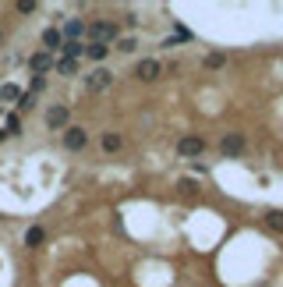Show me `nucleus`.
<instances>
[{"instance_id":"obj_5","label":"nucleus","mask_w":283,"mask_h":287,"mask_svg":"<svg viewBox=\"0 0 283 287\" xmlns=\"http://www.w3.org/2000/svg\"><path fill=\"white\" fill-rule=\"evenodd\" d=\"M219 152H223V156H241V152H244V135H241V132H227V135L219 139Z\"/></svg>"},{"instance_id":"obj_24","label":"nucleus","mask_w":283,"mask_h":287,"mask_svg":"<svg viewBox=\"0 0 283 287\" xmlns=\"http://www.w3.org/2000/svg\"><path fill=\"white\" fill-rule=\"evenodd\" d=\"M32 107H36V99H32V96L25 92V96H21V110H32Z\"/></svg>"},{"instance_id":"obj_20","label":"nucleus","mask_w":283,"mask_h":287,"mask_svg":"<svg viewBox=\"0 0 283 287\" xmlns=\"http://www.w3.org/2000/svg\"><path fill=\"white\" fill-rule=\"evenodd\" d=\"M4 124H7V135H18V132H21V117H18V114H7Z\"/></svg>"},{"instance_id":"obj_14","label":"nucleus","mask_w":283,"mask_h":287,"mask_svg":"<svg viewBox=\"0 0 283 287\" xmlns=\"http://www.w3.org/2000/svg\"><path fill=\"white\" fill-rule=\"evenodd\" d=\"M61 50H64V61H78V57L85 54V43H68V39H64Z\"/></svg>"},{"instance_id":"obj_22","label":"nucleus","mask_w":283,"mask_h":287,"mask_svg":"<svg viewBox=\"0 0 283 287\" xmlns=\"http://www.w3.org/2000/svg\"><path fill=\"white\" fill-rule=\"evenodd\" d=\"M43 89H46V78H39V74H36V78H32V92H29V96H36V92H43Z\"/></svg>"},{"instance_id":"obj_6","label":"nucleus","mask_w":283,"mask_h":287,"mask_svg":"<svg viewBox=\"0 0 283 287\" xmlns=\"http://www.w3.org/2000/svg\"><path fill=\"white\" fill-rule=\"evenodd\" d=\"M85 142H89V135H85V128H78V124H71V128H64V145H68L71 152H78V149H85Z\"/></svg>"},{"instance_id":"obj_3","label":"nucleus","mask_w":283,"mask_h":287,"mask_svg":"<svg viewBox=\"0 0 283 287\" xmlns=\"http://www.w3.org/2000/svg\"><path fill=\"white\" fill-rule=\"evenodd\" d=\"M110 85H114V74L106 71V68H96V71L85 74V89L89 92H106Z\"/></svg>"},{"instance_id":"obj_21","label":"nucleus","mask_w":283,"mask_h":287,"mask_svg":"<svg viewBox=\"0 0 283 287\" xmlns=\"http://www.w3.org/2000/svg\"><path fill=\"white\" fill-rule=\"evenodd\" d=\"M227 64V54H209L206 57V68H223Z\"/></svg>"},{"instance_id":"obj_19","label":"nucleus","mask_w":283,"mask_h":287,"mask_svg":"<svg viewBox=\"0 0 283 287\" xmlns=\"http://www.w3.org/2000/svg\"><path fill=\"white\" fill-rule=\"evenodd\" d=\"M53 68H57L61 74H68V78H71V74H78V61H64V57H61Z\"/></svg>"},{"instance_id":"obj_12","label":"nucleus","mask_w":283,"mask_h":287,"mask_svg":"<svg viewBox=\"0 0 283 287\" xmlns=\"http://www.w3.org/2000/svg\"><path fill=\"white\" fill-rule=\"evenodd\" d=\"M43 241H46V230H43V227H29V230H25V245H29V248H39Z\"/></svg>"},{"instance_id":"obj_10","label":"nucleus","mask_w":283,"mask_h":287,"mask_svg":"<svg viewBox=\"0 0 283 287\" xmlns=\"http://www.w3.org/2000/svg\"><path fill=\"white\" fill-rule=\"evenodd\" d=\"M43 46H46V54H50V50H61V46H64L61 29H46V32H43Z\"/></svg>"},{"instance_id":"obj_27","label":"nucleus","mask_w":283,"mask_h":287,"mask_svg":"<svg viewBox=\"0 0 283 287\" xmlns=\"http://www.w3.org/2000/svg\"><path fill=\"white\" fill-rule=\"evenodd\" d=\"M0 114H4V110H0Z\"/></svg>"},{"instance_id":"obj_13","label":"nucleus","mask_w":283,"mask_h":287,"mask_svg":"<svg viewBox=\"0 0 283 287\" xmlns=\"http://www.w3.org/2000/svg\"><path fill=\"white\" fill-rule=\"evenodd\" d=\"M266 227L276 230V234H283V210H269V213H266Z\"/></svg>"},{"instance_id":"obj_23","label":"nucleus","mask_w":283,"mask_h":287,"mask_svg":"<svg viewBox=\"0 0 283 287\" xmlns=\"http://www.w3.org/2000/svg\"><path fill=\"white\" fill-rule=\"evenodd\" d=\"M18 11H21V14H32V11H36V4H32V0H21V4H18Z\"/></svg>"},{"instance_id":"obj_9","label":"nucleus","mask_w":283,"mask_h":287,"mask_svg":"<svg viewBox=\"0 0 283 287\" xmlns=\"http://www.w3.org/2000/svg\"><path fill=\"white\" fill-rule=\"evenodd\" d=\"M68 43H81V36H85V21L81 18H71V21H64V32H61Z\"/></svg>"},{"instance_id":"obj_2","label":"nucleus","mask_w":283,"mask_h":287,"mask_svg":"<svg viewBox=\"0 0 283 287\" xmlns=\"http://www.w3.org/2000/svg\"><path fill=\"white\" fill-rule=\"evenodd\" d=\"M85 32L92 36V43H103V46H110V43L117 39V25H114V21H92Z\"/></svg>"},{"instance_id":"obj_17","label":"nucleus","mask_w":283,"mask_h":287,"mask_svg":"<svg viewBox=\"0 0 283 287\" xmlns=\"http://www.w3.org/2000/svg\"><path fill=\"white\" fill-rule=\"evenodd\" d=\"M177 188H181V195H199V181L195 177H181Z\"/></svg>"},{"instance_id":"obj_15","label":"nucleus","mask_w":283,"mask_h":287,"mask_svg":"<svg viewBox=\"0 0 283 287\" xmlns=\"http://www.w3.org/2000/svg\"><path fill=\"white\" fill-rule=\"evenodd\" d=\"M121 145H124V139H121L117 132H106V135H103V149H106V152H117Z\"/></svg>"},{"instance_id":"obj_7","label":"nucleus","mask_w":283,"mask_h":287,"mask_svg":"<svg viewBox=\"0 0 283 287\" xmlns=\"http://www.w3.org/2000/svg\"><path fill=\"white\" fill-rule=\"evenodd\" d=\"M68 107H50V110H46V128H53V132H57V128H68Z\"/></svg>"},{"instance_id":"obj_26","label":"nucleus","mask_w":283,"mask_h":287,"mask_svg":"<svg viewBox=\"0 0 283 287\" xmlns=\"http://www.w3.org/2000/svg\"><path fill=\"white\" fill-rule=\"evenodd\" d=\"M0 43H4V32H0Z\"/></svg>"},{"instance_id":"obj_25","label":"nucleus","mask_w":283,"mask_h":287,"mask_svg":"<svg viewBox=\"0 0 283 287\" xmlns=\"http://www.w3.org/2000/svg\"><path fill=\"white\" fill-rule=\"evenodd\" d=\"M4 135H7V132H0V139H4Z\"/></svg>"},{"instance_id":"obj_16","label":"nucleus","mask_w":283,"mask_h":287,"mask_svg":"<svg viewBox=\"0 0 283 287\" xmlns=\"http://www.w3.org/2000/svg\"><path fill=\"white\" fill-rule=\"evenodd\" d=\"M21 96H25V92H21L18 85H11V82H7V85H0V99H4V103H11V99H21Z\"/></svg>"},{"instance_id":"obj_11","label":"nucleus","mask_w":283,"mask_h":287,"mask_svg":"<svg viewBox=\"0 0 283 287\" xmlns=\"http://www.w3.org/2000/svg\"><path fill=\"white\" fill-rule=\"evenodd\" d=\"M106 54H110V46H103V43H89V46H85V57H89V61H96L99 68H103Z\"/></svg>"},{"instance_id":"obj_4","label":"nucleus","mask_w":283,"mask_h":287,"mask_svg":"<svg viewBox=\"0 0 283 287\" xmlns=\"http://www.w3.org/2000/svg\"><path fill=\"white\" fill-rule=\"evenodd\" d=\"M177 152L188 156V160H195V156L206 152V139H202V135H184V139L177 142Z\"/></svg>"},{"instance_id":"obj_1","label":"nucleus","mask_w":283,"mask_h":287,"mask_svg":"<svg viewBox=\"0 0 283 287\" xmlns=\"http://www.w3.org/2000/svg\"><path fill=\"white\" fill-rule=\"evenodd\" d=\"M163 71H166V64H163V61H156V57H145V61L135 64V78H138V82H156Z\"/></svg>"},{"instance_id":"obj_8","label":"nucleus","mask_w":283,"mask_h":287,"mask_svg":"<svg viewBox=\"0 0 283 287\" xmlns=\"http://www.w3.org/2000/svg\"><path fill=\"white\" fill-rule=\"evenodd\" d=\"M29 68H32V71L39 74V78H43V74H46L50 68H53V57H50L46 50H39V54H32V57H29Z\"/></svg>"},{"instance_id":"obj_18","label":"nucleus","mask_w":283,"mask_h":287,"mask_svg":"<svg viewBox=\"0 0 283 287\" xmlns=\"http://www.w3.org/2000/svg\"><path fill=\"white\" fill-rule=\"evenodd\" d=\"M117 50H121V54H135V50H138V39H135V36H124V39H117Z\"/></svg>"}]
</instances>
